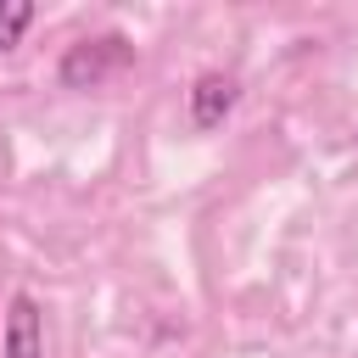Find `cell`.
<instances>
[{"label": "cell", "mask_w": 358, "mask_h": 358, "mask_svg": "<svg viewBox=\"0 0 358 358\" xmlns=\"http://www.w3.org/2000/svg\"><path fill=\"white\" fill-rule=\"evenodd\" d=\"M235 78H224V73H201L196 84H190V123L196 129H218L229 112H235Z\"/></svg>", "instance_id": "3"}, {"label": "cell", "mask_w": 358, "mask_h": 358, "mask_svg": "<svg viewBox=\"0 0 358 358\" xmlns=\"http://www.w3.org/2000/svg\"><path fill=\"white\" fill-rule=\"evenodd\" d=\"M34 22V6L28 0H0V50H11Z\"/></svg>", "instance_id": "4"}, {"label": "cell", "mask_w": 358, "mask_h": 358, "mask_svg": "<svg viewBox=\"0 0 358 358\" xmlns=\"http://www.w3.org/2000/svg\"><path fill=\"white\" fill-rule=\"evenodd\" d=\"M123 67H134V39H123V34H95V39L67 45L56 78H62L67 90H95V84L117 78Z\"/></svg>", "instance_id": "1"}, {"label": "cell", "mask_w": 358, "mask_h": 358, "mask_svg": "<svg viewBox=\"0 0 358 358\" xmlns=\"http://www.w3.org/2000/svg\"><path fill=\"white\" fill-rule=\"evenodd\" d=\"M0 358H45V313L28 291H17L6 302V336H0Z\"/></svg>", "instance_id": "2"}]
</instances>
